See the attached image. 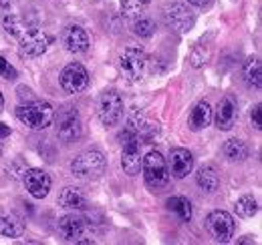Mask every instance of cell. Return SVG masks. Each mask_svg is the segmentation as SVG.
<instances>
[{
  "label": "cell",
  "instance_id": "obj_1",
  "mask_svg": "<svg viewBox=\"0 0 262 245\" xmlns=\"http://www.w3.org/2000/svg\"><path fill=\"white\" fill-rule=\"evenodd\" d=\"M16 117L29 129L38 131V129H47L51 122L55 121V109L47 101H33V103L20 105L16 109Z\"/></svg>",
  "mask_w": 262,
  "mask_h": 245
},
{
  "label": "cell",
  "instance_id": "obj_2",
  "mask_svg": "<svg viewBox=\"0 0 262 245\" xmlns=\"http://www.w3.org/2000/svg\"><path fill=\"white\" fill-rule=\"evenodd\" d=\"M105 167H107V159L97 149L83 151V153L77 155L71 161V173L75 177H79V179H85V181H91V179L101 177L103 171H105Z\"/></svg>",
  "mask_w": 262,
  "mask_h": 245
},
{
  "label": "cell",
  "instance_id": "obj_3",
  "mask_svg": "<svg viewBox=\"0 0 262 245\" xmlns=\"http://www.w3.org/2000/svg\"><path fill=\"white\" fill-rule=\"evenodd\" d=\"M141 169H143V177H145V185L151 191H162L169 183V169L165 163L164 155L160 151H149L141 161Z\"/></svg>",
  "mask_w": 262,
  "mask_h": 245
},
{
  "label": "cell",
  "instance_id": "obj_4",
  "mask_svg": "<svg viewBox=\"0 0 262 245\" xmlns=\"http://www.w3.org/2000/svg\"><path fill=\"white\" fill-rule=\"evenodd\" d=\"M119 139H121V147H123V151H121V167H123V171L127 173V175H137L139 173V169H141V161H143V157H141V139L135 135V133H131L129 129H125L121 135H119Z\"/></svg>",
  "mask_w": 262,
  "mask_h": 245
},
{
  "label": "cell",
  "instance_id": "obj_5",
  "mask_svg": "<svg viewBox=\"0 0 262 245\" xmlns=\"http://www.w3.org/2000/svg\"><path fill=\"white\" fill-rule=\"evenodd\" d=\"M145 64H147V57L141 48H135V46H129L121 53L119 57V70L121 75L129 81V83H137L141 81L143 72H145Z\"/></svg>",
  "mask_w": 262,
  "mask_h": 245
},
{
  "label": "cell",
  "instance_id": "obj_6",
  "mask_svg": "<svg viewBox=\"0 0 262 245\" xmlns=\"http://www.w3.org/2000/svg\"><path fill=\"white\" fill-rule=\"evenodd\" d=\"M59 233L65 237L67 241H75V243H93V239L89 237V223L85 217L81 215H65L59 219Z\"/></svg>",
  "mask_w": 262,
  "mask_h": 245
},
{
  "label": "cell",
  "instance_id": "obj_7",
  "mask_svg": "<svg viewBox=\"0 0 262 245\" xmlns=\"http://www.w3.org/2000/svg\"><path fill=\"white\" fill-rule=\"evenodd\" d=\"M206 229L218 243H228L234 237L236 231V221L226 211H212L206 217Z\"/></svg>",
  "mask_w": 262,
  "mask_h": 245
},
{
  "label": "cell",
  "instance_id": "obj_8",
  "mask_svg": "<svg viewBox=\"0 0 262 245\" xmlns=\"http://www.w3.org/2000/svg\"><path fill=\"white\" fill-rule=\"evenodd\" d=\"M97 115L105 127H113L123 117V99L117 91H107L101 94L97 105Z\"/></svg>",
  "mask_w": 262,
  "mask_h": 245
},
{
  "label": "cell",
  "instance_id": "obj_9",
  "mask_svg": "<svg viewBox=\"0 0 262 245\" xmlns=\"http://www.w3.org/2000/svg\"><path fill=\"white\" fill-rule=\"evenodd\" d=\"M49 36L38 29L25 27V31L18 34V51L23 57H40L49 46Z\"/></svg>",
  "mask_w": 262,
  "mask_h": 245
},
{
  "label": "cell",
  "instance_id": "obj_10",
  "mask_svg": "<svg viewBox=\"0 0 262 245\" xmlns=\"http://www.w3.org/2000/svg\"><path fill=\"white\" fill-rule=\"evenodd\" d=\"M61 87L69 94L83 92L89 87V72L81 62H71L67 64L61 72Z\"/></svg>",
  "mask_w": 262,
  "mask_h": 245
},
{
  "label": "cell",
  "instance_id": "obj_11",
  "mask_svg": "<svg viewBox=\"0 0 262 245\" xmlns=\"http://www.w3.org/2000/svg\"><path fill=\"white\" fill-rule=\"evenodd\" d=\"M214 121H216V127L220 131H230L236 125V121H238V103H236V99L232 94L222 96V101L216 107Z\"/></svg>",
  "mask_w": 262,
  "mask_h": 245
},
{
  "label": "cell",
  "instance_id": "obj_12",
  "mask_svg": "<svg viewBox=\"0 0 262 245\" xmlns=\"http://www.w3.org/2000/svg\"><path fill=\"white\" fill-rule=\"evenodd\" d=\"M192 167H194V157L188 149L176 147L169 151V161H167L169 175H173L176 179H184V177H188Z\"/></svg>",
  "mask_w": 262,
  "mask_h": 245
},
{
  "label": "cell",
  "instance_id": "obj_13",
  "mask_svg": "<svg viewBox=\"0 0 262 245\" xmlns=\"http://www.w3.org/2000/svg\"><path fill=\"white\" fill-rule=\"evenodd\" d=\"M23 181H25L27 191L33 195L34 199H42L51 191V177L42 169H29V171H25Z\"/></svg>",
  "mask_w": 262,
  "mask_h": 245
},
{
  "label": "cell",
  "instance_id": "obj_14",
  "mask_svg": "<svg viewBox=\"0 0 262 245\" xmlns=\"http://www.w3.org/2000/svg\"><path fill=\"white\" fill-rule=\"evenodd\" d=\"M81 131L83 129H81V121H79L77 111H73V109L65 111L59 119V131H57L59 139H63L65 143H73L81 137Z\"/></svg>",
  "mask_w": 262,
  "mask_h": 245
},
{
  "label": "cell",
  "instance_id": "obj_15",
  "mask_svg": "<svg viewBox=\"0 0 262 245\" xmlns=\"http://www.w3.org/2000/svg\"><path fill=\"white\" fill-rule=\"evenodd\" d=\"M63 44H65V48L69 53L79 55V53H85L89 48V36L81 27L71 24L63 31Z\"/></svg>",
  "mask_w": 262,
  "mask_h": 245
},
{
  "label": "cell",
  "instance_id": "obj_16",
  "mask_svg": "<svg viewBox=\"0 0 262 245\" xmlns=\"http://www.w3.org/2000/svg\"><path fill=\"white\" fill-rule=\"evenodd\" d=\"M167 22L180 32H188L194 27V14L184 4H171L167 8Z\"/></svg>",
  "mask_w": 262,
  "mask_h": 245
},
{
  "label": "cell",
  "instance_id": "obj_17",
  "mask_svg": "<svg viewBox=\"0 0 262 245\" xmlns=\"http://www.w3.org/2000/svg\"><path fill=\"white\" fill-rule=\"evenodd\" d=\"M59 205L65 207V209L81 211V209L87 207V195L79 187H65L59 195Z\"/></svg>",
  "mask_w": 262,
  "mask_h": 245
},
{
  "label": "cell",
  "instance_id": "obj_18",
  "mask_svg": "<svg viewBox=\"0 0 262 245\" xmlns=\"http://www.w3.org/2000/svg\"><path fill=\"white\" fill-rule=\"evenodd\" d=\"M25 233V223L18 215L14 213H4L0 215V235L4 237H10V239H16Z\"/></svg>",
  "mask_w": 262,
  "mask_h": 245
},
{
  "label": "cell",
  "instance_id": "obj_19",
  "mask_svg": "<svg viewBox=\"0 0 262 245\" xmlns=\"http://www.w3.org/2000/svg\"><path fill=\"white\" fill-rule=\"evenodd\" d=\"M212 121V107L208 101H200L196 107L192 109L190 115V129L192 131H202L204 127H208Z\"/></svg>",
  "mask_w": 262,
  "mask_h": 245
},
{
  "label": "cell",
  "instance_id": "obj_20",
  "mask_svg": "<svg viewBox=\"0 0 262 245\" xmlns=\"http://www.w3.org/2000/svg\"><path fill=\"white\" fill-rule=\"evenodd\" d=\"M196 179H198V185H200L204 191H208V193H214V191L218 189V185H220V175H218V171H216L212 165L200 167Z\"/></svg>",
  "mask_w": 262,
  "mask_h": 245
},
{
  "label": "cell",
  "instance_id": "obj_21",
  "mask_svg": "<svg viewBox=\"0 0 262 245\" xmlns=\"http://www.w3.org/2000/svg\"><path fill=\"white\" fill-rule=\"evenodd\" d=\"M222 153L228 161H244L248 157V147L240 139H228L222 147Z\"/></svg>",
  "mask_w": 262,
  "mask_h": 245
},
{
  "label": "cell",
  "instance_id": "obj_22",
  "mask_svg": "<svg viewBox=\"0 0 262 245\" xmlns=\"http://www.w3.org/2000/svg\"><path fill=\"white\" fill-rule=\"evenodd\" d=\"M242 77H244L246 85H250L254 89H260V59L258 57H252V59L244 62Z\"/></svg>",
  "mask_w": 262,
  "mask_h": 245
},
{
  "label": "cell",
  "instance_id": "obj_23",
  "mask_svg": "<svg viewBox=\"0 0 262 245\" xmlns=\"http://www.w3.org/2000/svg\"><path fill=\"white\" fill-rule=\"evenodd\" d=\"M167 207L178 215L182 221H190V219H192V203H190V199H186V197H180V195L169 197V199H167Z\"/></svg>",
  "mask_w": 262,
  "mask_h": 245
},
{
  "label": "cell",
  "instance_id": "obj_24",
  "mask_svg": "<svg viewBox=\"0 0 262 245\" xmlns=\"http://www.w3.org/2000/svg\"><path fill=\"white\" fill-rule=\"evenodd\" d=\"M256 211H258V205H256V199L252 195H244V197H240L236 201V213L240 217H244V219L254 217Z\"/></svg>",
  "mask_w": 262,
  "mask_h": 245
},
{
  "label": "cell",
  "instance_id": "obj_25",
  "mask_svg": "<svg viewBox=\"0 0 262 245\" xmlns=\"http://www.w3.org/2000/svg\"><path fill=\"white\" fill-rule=\"evenodd\" d=\"M149 0H121V10L127 18H139L147 8Z\"/></svg>",
  "mask_w": 262,
  "mask_h": 245
},
{
  "label": "cell",
  "instance_id": "obj_26",
  "mask_svg": "<svg viewBox=\"0 0 262 245\" xmlns=\"http://www.w3.org/2000/svg\"><path fill=\"white\" fill-rule=\"evenodd\" d=\"M133 32H135L137 36H141V38H149V36L156 32V24H154V20L139 16V18L135 20V24H133Z\"/></svg>",
  "mask_w": 262,
  "mask_h": 245
},
{
  "label": "cell",
  "instance_id": "obj_27",
  "mask_svg": "<svg viewBox=\"0 0 262 245\" xmlns=\"http://www.w3.org/2000/svg\"><path fill=\"white\" fill-rule=\"evenodd\" d=\"M4 31L8 32L10 36H16L18 38V34L25 31V24H23V20L16 14H6L4 16Z\"/></svg>",
  "mask_w": 262,
  "mask_h": 245
},
{
  "label": "cell",
  "instance_id": "obj_28",
  "mask_svg": "<svg viewBox=\"0 0 262 245\" xmlns=\"http://www.w3.org/2000/svg\"><path fill=\"white\" fill-rule=\"evenodd\" d=\"M0 77H2V79H6V81H14V79L18 77L16 68L6 61L4 57H0Z\"/></svg>",
  "mask_w": 262,
  "mask_h": 245
},
{
  "label": "cell",
  "instance_id": "obj_29",
  "mask_svg": "<svg viewBox=\"0 0 262 245\" xmlns=\"http://www.w3.org/2000/svg\"><path fill=\"white\" fill-rule=\"evenodd\" d=\"M252 125H254L256 129H260V105H256V107L252 109Z\"/></svg>",
  "mask_w": 262,
  "mask_h": 245
},
{
  "label": "cell",
  "instance_id": "obj_30",
  "mask_svg": "<svg viewBox=\"0 0 262 245\" xmlns=\"http://www.w3.org/2000/svg\"><path fill=\"white\" fill-rule=\"evenodd\" d=\"M6 137H10V129L4 122H0V141H4Z\"/></svg>",
  "mask_w": 262,
  "mask_h": 245
},
{
  "label": "cell",
  "instance_id": "obj_31",
  "mask_svg": "<svg viewBox=\"0 0 262 245\" xmlns=\"http://www.w3.org/2000/svg\"><path fill=\"white\" fill-rule=\"evenodd\" d=\"M188 2H190V4H194V6H200V8L210 4V0H188Z\"/></svg>",
  "mask_w": 262,
  "mask_h": 245
},
{
  "label": "cell",
  "instance_id": "obj_32",
  "mask_svg": "<svg viewBox=\"0 0 262 245\" xmlns=\"http://www.w3.org/2000/svg\"><path fill=\"white\" fill-rule=\"evenodd\" d=\"M12 2H14V0H0V6H2V8H6V6H10Z\"/></svg>",
  "mask_w": 262,
  "mask_h": 245
},
{
  "label": "cell",
  "instance_id": "obj_33",
  "mask_svg": "<svg viewBox=\"0 0 262 245\" xmlns=\"http://www.w3.org/2000/svg\"><path fill=\"white\" fill-rule=\"evenodd\" d=\"M2 107H4V99H2V92H0V111H2Z\"/></svg>",
  "mask_w": 262,
  "mask_h": 245
},
{
  "label": "cell",
  "instance_id": "obj_34",
  "mask_svg": "<svg viewBox=\"0 0 262 245\" xmlns=\"http://www.w3.org/2000/svg\"><path fill=\"white\" fill-rule=\"evenodd\" d=\"M0 153H2V141H0Z\"/></svg>",
  "mask_w": 262,
  "mask_h": 245
}]
</instances>
